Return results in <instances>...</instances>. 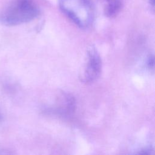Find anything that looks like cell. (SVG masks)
<instances>
[{
	"mask_svg": "<svg viewBox=\"0 0 155 155\" xmlns=\"http://www.w3.org/2000/svg\"><path fill=\"white\" fill-rule=\"evenodd\" d=\"M39 11L32 0H14L0 12V23L15 26L36 18Z\"/></svg>",
	"mask_w": 155,
	"mask_h": 155,
	"instance_id": "cell-1",
	"label": "cell"
},
{
	"mask_svg": "<svg viewBox=\"0 0 155 155\" xmlns=\"http://www.w3.org/2000/svg\"><path fill=\"white\" fill-rule=\"evenodd\" d=\"M61 10L74 24L82 28L91 25L94 18L92 0H59Z\"/></svg>",
	"mask_w": 155,
	"mask_h": 155,
	"instance_id": "cell-2",
	"label": "cell"
},
{
	"mask_svg": "<svg viewBox=\"0 0 155 155\" xmlns=\"http://www.w3.org/2000/svg\"><path fill=\"white\" fill-rule=\"evenodd\" d=\"M102 70V61L97 50L93 45L87 48L86 60L81 73L80 79L85 84L95 81L99 76Z\"/></svg>",
	"mask_w": 155,
	"mask_h": 155,
	"instance_id": "cell-3",
	"label": "cell"
},
{
	"mask_svg": "<svg viewBox=\"0 0 155 155\" xmlns=\"http://www.w3.org/2000/svg\"><path fill=\"white\" fill-rule=\"evenodd\" d=\"M75 109V101L71 95L62 92L56 99L53 113L61 116H68L71 114Z\"/></svg>",
	"mask_w": 155,
	"mask_h": 155,
	"instance_id": "cell-4",
	"label": "cell"
},
{
	"mask_svg": "<svg viewBox=\"0 0 155 155\" xmlns=\"http://www.w3.org/2000/svg\"><path fill=\"white\" fill-rule=\"evenodd\" d=\"M104 6V12L108 18L116 16L121 10L123 0H101Z\"/></svg>",
	"mask_w": 155,
	"mask_h": 155,
	"instance_id": "cell-5",
	"label": "cell"
},
{
	"mask_svg": "<svg viewBox=\"0 0 155 155\" xmlns=\"http://www.w3.org/2000/svg\"><path fill=\"white\" fill-rule=\"evenodd\" d=\"M147 64L148 65V67L150 68H153L154 67V58L153 56H150L148 59V62Z\"/></svg>",
	"mask_w": 155,
	"mask_h": 155,
	"instance_id": "cell-6",
	"label": "cell"
},
{
	"mask_svg": "<svg viewBox=\"0 0 155 155\" xmlns=\"http://www.w3.org/2000/svg\"><path fill=\"white\" fill-rule=\"evenodd\" d=\"M149 4L150 5V6L153 8V9H154V0H148Z\"/></svg>",
	"mask_w": 155,
	"mask_h": 155,
	"instance_id": "cell-7",
	"label": "cell"
},
{
	"mask_svg": "<svg viewBox=\"0 0 155 155\" xmlns=\"http://www.w3.org/2000/svg\"><path fill=\"white\" fill-rule=\"evenodd\" d=\"M0 119H1V116H0Z\"/></svg>",
	"mask_w": 155,
	"mask_h": 155,
	"instance_id": "cell-8",
	"label": "cell"
}]
</instances>
